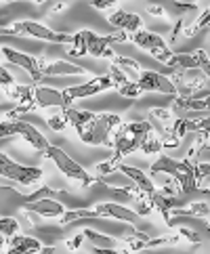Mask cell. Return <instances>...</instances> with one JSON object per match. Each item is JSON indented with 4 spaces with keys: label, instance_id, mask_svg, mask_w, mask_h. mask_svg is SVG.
<instances>
[{
    "label": "cell",
    "instance_id": "6da1fadb",
    "mask_svg": "<svg viewBox=\"0 0 210 254\" xmlns=\"http://www.w3.org/2000/svg\"><path fill=\"white\" fill-rule=\"evenodd\" d=\"M68 118V126L71 124L78 132L82 143L86 145H105V147H114V134L116 128L122 124V118L118 114H93L84 110H74V107H66L63 110Z\"/></svg>",
    "mask_w": 210,
    "mask_h": 254
},
{
    "label": "cell",
    "instance_id": "7a4b0ae2",
    "mask_svg": "<svg viewBox=\"0 0 210 254\" xmlns=\"http://www.w3.org/2000/svg\"><path fill=\"white\" fill-rule=\"evenodd\" d=\"M198 134H200V139L185 160H172L166 153H160V158L149 166V172L153 177H158V175L172 177V181L179 185L181 193L198 191V179H196V166H198V156H200L198 149H200V145L208 139L202 132H198Z\"/></svg>",
    "mask_w": 210,
    "mask_h": 254
},
{
    "label": "cell",
    "instance_id": "3957f363",
    "mask_svg": "<svg viewBox=\"0 0 210 254\" xmlns=\"http://www.w3.org/2000/svg\"><path fill=\"white\" fill-rule=\"evenodd\" d=\"M153 126L149 120H139V122H122L116 128L114 134V158L122 162L124 156H129L135 149L141 147V143L151 134Z\"/></svg>",
    "mask_w": 210,
    "mask_h": 254
},
{
    "label": "cell",
    "instance_id": "277c9868",
    "mask_svg": "<svg viewBox=\"0 0 210 254\" xmlns=\"http://www.w3.org/2000/svg\"><path fill=\"white\" fill-rule=\"evenodd\" d=\"M44 158L55 162V166H57L63 175H66L68 179H71V181H76V183H80L82 187H95L97 183H101L99 179L90 177L76 160H71L61 147H57V145H49V149L44 151Z\"/></svg>",
    "mask_w": 210,
    "mask_h": 254
},
{
    "label": "cell",
    "instance_id": "5b68a950",
    "mask_svg": "<svg viewBox=\"0 0 210 254\" xmlns=\"http://www.w3.org/2000/svg\"><path fill=\"white\" fill-rule=\"evenodd\" d=\"M42 168H34V166H23V164H17L6 153L0 151V177L8 179L13 183H19L23 187H30L36 185L38 181L42 179Z\"/></svg>",
    "mask_w": 210,
    "mask_h": 254
},
{
    "label": "cell",
    "instance_id": "8992f818",
    "mask_svg": "<svg viewBox=\"0 0 210 254\" xmlns=\"http://www.w3.org/2000/svg\"><path fill=\"white\" fill-rule=\"evenodd\" d=\"M131 40H133L139 49L147 51L149 55H153L160 63H164V65H168L170 59H172V55H175V53L168 49V44L164 42L162 36L156 34V32H147V30L141 28V30H137V32L131 34Z\"/></svg>",
    "mask_w": 210,
    "mask_h": 254
},
{
    "label": "cell",
    "instance_id": "52a82bcc",
    "mask_svg": "<svg viewBox=\"0 0 210 254\" xmlns=\"http://www.w3.org/2000/svg\"><path fill=\"white\" fill-rule=\"evenodd\" d=\"M13 28L17 36H30V38H38V40H47L55 44H71L74 42V34H63V32H53L47 25H42L38 21H17L13 23Z\"/></svg>",
    "mask_w": 210,
    "mask_h": 254
},
{
    "label": "cell",
    "instance_id": "ba28073f",
    "mask_svg": "<svg viewBox=\"0 0 210 254\" xmlns=\"http://www.w3.org/2000/svg\"><path fill=\"white\" fill-rule=\"evenodd\" d=\"M84 36H86V49H88V55L90 57H97V59H109L114 57V51L109 44L114 42H126L131 38V34H107V36H99L90 30H84Z\"/></svg>",
    "mask_w": 210,
    "mask_h": 254
},
{
    "label": "cell",
    "instance_id": "9c48e42d",
    "mask_svg": "<svg viewBox=\"0 0 210 254\" xmlns=\"http://www.w3.org/2000/svg\"><path fill=\"white\" fill-rule=\"evenodd\" d=\"M109 88H114V82H112V78H109V74H105V76H97L93 80H88V82H84V84L63 88V95H66V99L71 103V101H78V99H86V97L99 95V93L109 90Z\"/></svg>",
    "mask_w": 210,
    "mask_h": 254
},
{
    "label": "cell",
    "instance_id": "30bf717a",
    "mask_svg": "<svg viewBox=\"0 0 210 254\" xmlns=\"http://www.w3.org/2000/svg\"><path fill=\"white\" fill-rule=\"evenodd\" d=\"M137 84L143 88V93H162V95H172V97H179L177 93V84L168 80L160 71H153V69H143Z\"/></svg>",
    "mask_w": 210,
    "mask_h": 254
},
{
    "label": "cell",
    "instance_id": "8fae6325",
    "mask_svg": "<svg viewBox=\"0 0 210 254\" xmlns=\"http://www.w3.org/2000/svg\"><path fill=\"white\" fill-rule=\"evenodd\" d=\"M0 53H2L4 59H6L8 63H13V65L25 69L34 82H38V80L44 78V76H42V61H38L36 57L25 55V53L15 51V49H11V47H2V49H0Z\"/></svg>",
    "mask_w": 210,
    "mask_h": 254
},
{
    "label": "cell",
    "instance_id": "7c38bea8",
    "mask_svg": "<svg viewBox=\"0 0 210 254\" xmlns=\"http://www.w3.org/2000/svg\"><path fill=\"white\" fill-rule=\"evenodd\" d=\"M71 103L66 99L63 90L51 88V86H34V107L36 110H44V107H61L66 110Z\"/></svg>",
    "mask_w": 210,
    "mask_h": 254
},
{
    "label": "cell",
    "instance_id": "4fadbf2b",
    "mask_svg": "<svg viewBox=\"0 0 210 254\" xmlns=\"http://www.w3.org/2000/svg\"><path fill=\"white\" fill-rule=\"evenodd\" d=\"M95 210L101 214V216H107V219H114V221H122V223H129V225H135L139 221V214L131 208H126L124 204H118V202H99Z\"/></svg>",
    "mask_w": 210,
    "mask_h": 254
},
{
    "label": "cell",
    "instance_id": "5bb4252c",
    "mask_svg": "<svg viewBox=\"0 0 210 254\" xmlns=\"http://www.w3.org/2000/svg\"><path fill=\"white\" fill-rule=\"evenodd\" d=\"M21 208L25 210H32L38 216H44V219H55V216H61L66 212V206L59 199H38V202H27Z\"/></svg>",
    "mask_w": 210,
    "mask_h": 254
},
{
    "label": "cell",
    "instance_id": "9a60e30c",
    "mask_svg": "<svg viewBox=\"0 0 210 254\" xmlns=\"http://www.w3.org/2000/svg\"><path fill=\"white\" fill-rule=\"evenodd\" d=\"M107 21L114 25V28L118 30H122V32H137V30H141L143 28V19L139 15H135V13H129V11H114L112 15L107 17Z\"/></svg>",
    "mask_w": 210,
    "mask_h": 254
},
{
    "label": "cell",
    "instance_id": "2e32d148",
    "mask_svg": "<svg viewBox=\"0 0 210 254\" xmlns=\"http://www.w3.org/2000/svg\"><path fill=\"white\" fill-rule=\"evenodd\" d=\"M42 248V244L36 240V238H30V235H13L11 242H8V248L4 254H38Z\"/></svg>",
    "mask_w": 210,
    "mask_h": 254
},
{
    "label": "cell",
    "instance_id": "e0dca14e",
    "mask_svg": "<svg viewBox=\"0 0 210 254\" xmlns=\"http://www.w3.org/2000/svg\"><path fill=\"white\" fill-rule=\"evenodd\" d=\"M118 170H120L122 175L129 177V179L133 181V183H135L137 187L141 189V191H143L145 195H153V193H156V185L151 183V179H149L147 175H145L143 170L133 168V166H129V164H122V162H120V166H118Z\"/></svg>",
    "mask_w": 210,
    "mask_h": 254
},
{
    "label": "cell",
    "instance_id": "ac0fdd59",
    "mask_svg": "<svg viewBox=\"0 0 210 254\" xmlns=\"http://www.w3.org/2000/svg\"><path fill=\"white\" fill-rule=\"evenodd\" d=\"M86 69L76 65V63H68V61H55L44 65L42 63V76H84Z\"/></svg>",
    "mask_w": 210,
    "mask_h": 254
},
{
    "label": "cell",
    "instance_id": "d6986e66",
    "mask_svg": "<svg viewBox=\"0 0 210 254\" xmlns=\"http://www.w3.org/2000/svg\"><path fill=\"white\" fill-rule=\"evenodd\" d=\"M147 120L153 128H158L160 134H168L172 132V124H175V118H172L170 110H162V107H156V110H149Z\"/></svg>",
    "mask_w": 210,
    "mask_h": 254
},
{
    "label": "cell",
    "instance_id": "ffe728a7",
    "mask_svg": "<svg viewBox=\"0 0 210 254\" xmlns=\"http://www.w3.org/2000/svg\"><path fill=\"white\" fill-rule=\"evenodd\" d=\"M175 105L179 107V110H187V112H210V95H204L200 99L177 97Z\"/></svg>",
    "mask_w": 210,
    "mask_h": 254
},
{
    "label": "cell",
    "instance_id": "44dd1931",
    "mask_svg": "<svg viewBox=\"0 0 210 254\" xmlns=\"http://www.w3.org/2000/svg\"><path fill=\"white\" fill-rule=\"evenodd\" d=\"M99 214L97 210H88V208H74V210H66L61 214V219H59V225H71V223H78L82 219H99Z\"/></svg>",
    "mask_w": 210,
    "mask_h": 254
},
{
    "label": "cell",
    "instance_id": "7402d4cb",
    "mask_svg": "<svg viewBox=\"0 0 210 254\" xmlns=\"http://www.w3.org/2000/svg\"><path fill=\"white\" fill-rule=\"evenodd\" d=\"M82 233H84V240H88V244H90L93 248H118V246H120V242H118V240L109 238V235L99 233V231L84 229Z\"/></svg>",
    "mask_w": 210,
    "mask_h": 254
},
{
    "label": "cell",
    "instance_id": "603a6c76",
    "mask_svg": "<svg viewBox=\"0 0 210 254\" xmlns=\"http://www.w3.org/2000/svg\"><path fill=\"white\" fill-rule=\"evenodd\" d=\"M208 28H210V6L206 8V11L200 13V17L191 25H187V23L183 25V36H185V38H194L198 32H204Z\"/></svg>",
    "mask_w": 210,
    "mask_h": 254
},
{
    "label": "cell",
    "instance_id": "cb8c5ba5",
    "mask_svg": "<svg viewBox=\"0 0 210 254\" xmlns=\"http://www.w3.org/2000/svg\"><path fill=\"white\" fill-rule=\"evenodd\" d=\"M8 206H23V195L21 193H17L15 189H8V187H0V212H2V216H6L4 214V210Z\"/></svg>",
    "mask_w": 210,
    "mask_h": 254
},
{
    "label": "cell",
    "instance_id": "d4e9b609",
    "mask_svg": "<svg viewBox=\"0 0 210 254\" xmlns=\"http://www.w3.org/2000/svg\"><path fill=\"white\" fill-rule=\"evenodd\" d=\"M151 235L147 233H141V231H135L133 235L124 240V246H126V252L124 254H131V252H139V250H145L147 248V242H149Z\"/></svg>",
    "mask_w": 210,
    "mask_h": 254
},
{
    "label": "cell",
    "instance_id": "484cf974",
    "mask_svg": "<svg viewBox=\"0 0 210 254\" xmlns=\"http://www.w3.org/2000/svg\"><path fill=\"white\" fill-rule=\"evenodd\" d=\"M164 8H166V11L170 8V11L175 13L177 19H179V17H183V19H185L187 13H196L198 11V4L196 2H183V0H170V2Z\"/></svg>",
    "mask_w": 210,
    "mask_h": 254
},
{
    "label": "cell",
    "instance_id": "4316f807",
    "mask_svg": "<svg viewBox=\"0 0 210 254\" xmlns=\"http://www.w3.org/2000/svg\"><path fill=\"white\" fill-rule=\"evenodd\" d=\"M21 124H23L21 118H19V120H0V139L19 137Z\"/></svg>",
    "mask_w": 210,
    "mask_h": 254
},
{
    "label": "cell",
    "instance_id": "83f0119b",
    "mask_svg": "<svg viewBox=\"0 0 210 254\" xmlns=\"http://www.w3.org/2000/svg\"><path fill=\"white\" fill-rule=\"evenodd\" d=\"M116 65L120 67L126 76H133V78H131L133 82H135V80H139V76H141V67H139V63H137V61L126 59V57H118V59H116Z\"/></svg>",
    "mask_w": 210,
    "mask_h": 254
},
{
    "label": "cell",
    "instance_id": "f1b7e54d",
    "mask_svg": "<svg viewBox=\"0 0 210 254\" xmlns=\"http://www.w3.org/2000/svg\"><path fill=\"white\" fill-rule=\"evenodd\" d=\"M70 55L71 57H84L88 55V49H86V36H84V30H80L78 34H74V42L70 44Z\"/></svg>",
    "mask_w": 210,
    "mask_h": 254
},
{
    "label": "cell",
    "instance_id": "f546056e",
    "mask_svg": "<svg viewBox=\"0 0 210 254\" xmlns=\"http://www.w3.org/2000/svg\"><path fill=\"white\" fill-rule=\"evenodd\" d=\"M107 74H109V78H112V82H114V88H116V90H118V88H122V86H126L129 82H133V80L126 76L124 71L116 65V63H112V65H109V71H107Z\"/></svg>",
    "mask_w": 210,
    "mask_h": 254
},
{
    "label": "cell",
    "instance_id": "4dcf8cb0",
    "mask_svg": "<svg viewBox=\"0 0 210 254\" xmlns=\"http://www.w3.org/2000/svg\"><path fill=\"white\" fill-rule=\"evenodd\" d=\"M187 132H202L210 139V116L200 120H187Z\"/></svg>",
    "mask_w": 210,
    "mask_h": 254
},
{
    "label": "cell",
    "instance_id": "1f68e13d",
    "mask_svg": "<svg viewBox=\"0 0 210 254\" xmlns=\"http://www.w3.org/2000/svg\"><path fill=\"white\" fill-rule=\"evenodd\" d=\"M19 231V223L13 216H0V235H6V238H13V235Z\"/></svg>",
    "mask_w": 210,
    "mask_h": 254
},
{
    "label": "cell",
    "instance_id": "d6a6232c",
    "mask_svg": "<svg viewBox=\"0 0 210 254\" xmlns=\"http://www.w3.org/2000/svg\"><path fill=\"white\" fill-rule=\"evenodd\" d=\"M143 153H147V156H151V153H160L164 147H162V139H156L153 134H149L147 139H145L141 143V147H139Z\"/></svg>",
    "mask_w": 210,
    "mask_h": 254
},
{
    "label": "cell",
    "instance_id": "836d02e7",
    "mask_svg": "<svg viewBox=\"0 0 210 254\" xmlns=\"http://www.w3.org/2000/svg\"><path fill=\"white\" fill-rule=\"evenodd\" d=\"M118 166H120V160H118V158H109V160H105V162H99V164H97V172H99V175H112V172H116L118 170Z\"/></svg>",
    "mask_w": 210,
    "mask_h": 254
},
{
    "label": "cell",
    "instance_id": "e575fe53",
    "mask_svg": "<svg viewBox=\"0 0 210 254\" xmlns=\"http://www.w3.org/2000/svg\"><path fill=\"white\" fill-rule=\"evenodd\" d=\"M196 59H198V69L200 71H204V74L210 78V57H208V53L204 49H196Z\"/></svg>",
    "mask_w": 210,
    "mask_h": 254
},
{
    "label": "cell",
    "instance_id": "d590c367",
    "mask_svg": "<svg viewBox=\"0 0 210 254\" xmlns=\"http://www.w3.org/2000/svg\"><path fill=\"white\" fill-rule=\"evenodd\" d=\"M118 95H122V97H126V99H137V97L143 95V88L137 84V82H129L126 86L118 88Z\"/></svg>",
    "mask_w": 210,
    "mask_h": 254
},
{
    "label": "cell",
    "instance_id": "8d00e7d4",
    "mask_svg": "<svg viewBox=\"0 0 210 254\" xmlns=\"http://www.w3.org/2000/svg\"><path fill=\"white\" fill-rule=\"evenodd\" d=\"M47 124H49V128H53V130H63L68 126V118H66V114H55V116H49L47 118Z\"/></svg>",
    "mask_w": 210,
    "mask_h": 254
},
{
    "label": "cell",
    "instance_id": "74e56055",
    "mask_svg": "<svg viewBox=\"0 0 210 254\" xmlns=\"http://www.w3.org/2000/svg\"><path fill=\"white\" fill-rule=\"evenodd\" d=\"M15 86V80H13V76L6 71V67L0 63V88H4V93H8Z\"/></svg>",
    "mask_w": 210,
    "mask_h": 254
},
{
    "label": "cell",
    "instance_id": "f35d334b",
    "mask_svg": "<svg viewBox=\"0 0 210 254\" xmlns=\"http://www.w3.org/2000/svg\"><path fill=\"white\" fill-rule=\"evenodd\" d=\"M179 233L183 235L185 240H189L191 244H202V233L196 231V229H189V227H179Z\"/></svg>",
    "mask_w": 210,
    "mask_h": 254
},
{
    "label": "cell",
    "instance_id": "ab89813d",
    "mask_svg": "<svg viewBox=\"0 0 210 254\" xmlns=\"http://www.w3.org/2000/svg\"><path fill=\"white\" fill-rule=\"evenodd\" d=\"M183 25H185V19L183 17H179L175 28H172V32H170V44H175L179 40V36H183Z\"/></svg>",
    "mask_w": 210,
    "mask_h": 254
},
{
    "label": "cell",
    "instance_id": "60d3db41",
    "mask_svg": "<svg viewBox=\"0 0 210 254\" xmlns=\"http://www.w3.org/2000/svg\"><path fill=\"white\" fill-rule=\"evenodd\" d=\"M82 242H84V233H78V235H74V238H71V240H68L66 242V246H68V250L70 252H76L80 246H82Z\"/></svg>",
    "mask_w": 210,
    "mask_h": 254
},
{
    "label": "cell",
    "instance_id": "b9f144b4",
    "mask_svg": "<svg viewBox=\"0 0 210 254\" xmlns=\"http://www.w3.org/2000/svg\"><path fill=\"white\" fill-rule=\"evenodd\" d=\"M116 2H118V0H88V4H90V6H95V8H99V11L112 8Z\"/></svg>",
    "mask_w": 210,
    "mask_h": 254
},
{
    "label": "cell",
    "instance_id": "7bdbcfd3",
    "mask_svg": "<svg viewBox=\"0 0 210 254\" xmlns=\"http://www.w3.org/2000/svg\"><path fill=\"white\" fill-rule=\"evenodd\" d=\"M147 13L153 15V17H168V11H166V8H164L162 4H151V6H147Z\"/></svg>",
    "mask_w": 210,
    "mask_h": 254
},
{
    "label": "cell",
    "instance_id": "ee69618b",
    "mask_svg": "<svg viewBox=\"0 0 210 254\" xmlns=\"http://www.w3.org/2000/svg\"><path fill=\"white\" fill-rule=\"evenodd\" d=\"M90 252L93 254H122V252H118V248H93Z\"/></svg>",
    "mask_w": 210,
    "mask_h": 254
},
{
    "label": "cell",
    "instance_id": "f6af8a7d",
    "mask_svg": "<svg viewBox=\"0 0 210 254\" xmlns=\"http://www.w3.org/2000/svg\"><path fill=\"white\" fill-rule=\"evenodd\" d=\"M0 36H17V32L13 25H8V28H0Z\"/></svg>",
    "mask_w": 210,
    "mask_h": 254
},
{
    "label": "cell",
    "instance_id": "bcb514c9",
    "mask_svg": "<svg viewBox=\"0 0 210 254\" xmlns=\"http://www.w3.org/2000/svg\"><path fill=\"white\" fill-rule=\"evenodd\" d=\"M38 254H55V248L53 246H42Z\"/></svg>",
    "mask_w": 210,
    "mask_h": 254
},
{
    "label": "cell",
    "instance_id": "7dc6e473",
    "mask_svg": "<svg viewBox=\"0 0 210 254\" xmlns=\"http://www.w3.org/2000/svg\"><path fill=\"white\" fill-rule=\"evenodd\" d=\"M63 8H66V4L59 2V4H55V6L51 8V11H53V13H59V11H63Z\"/></svg>",
    "mask_w": 210,
    "mask_h": 254
},
{
    "label": "cell",
    "instance_id": "c3c4849f",
    "mask_svg": "<svg viewBox=\"0 0 210 254\" xmlns=\"http://www.w3.org/2000/svg\"><path fill=\"white\" fill-rule=\"evenodd\" d=\"M36 2H38V4H40V2H47V0H36Z\"/></svg>",
    "mask_w": 210,
    "mask_h": 254
},
{
    "label": "cell",
    "instance_id": "681fc988",
    "mask_svg": "<svg viewBox=\"0 0 210 254\" xmlns=\"http://www.w3.org/2000/svg\"><path fill=\"white\" fill-rule=\"evenodd\" d=\"M4 2H17V0H4Z\"/></svg>",
    "mask_w": 210,
    "mask_h": 254
}]
</instances>
